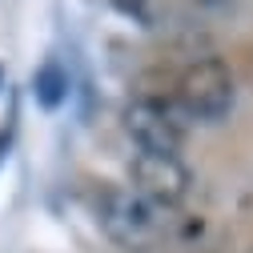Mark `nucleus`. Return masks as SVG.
Masks as SVG:
<instances>
[{"mask_svg":"<svg viewBox=\"0 0 253 253\" xmlns=\"http://www.w3.org/2000/svg\"><path fill=\"white\" fill-rule=\"evenodd\" d=\"M125 133L133 137L137 153H153V157H181L185 145V125L161 101H133L125 109Z\"/></svg>","mask_w":253,"mask_h":253,"instance_id":"obj_3","label":"nucleus"},{"mask_svg":"<svg viewBox=\"0 0 253 253\" xmlns=\"http://www.w3.org/2000/svg\"><path fill=\"white\" fill-rule=\"evenodd\" d=\"M133 185L129 189H137V193L145 197V201H153L157 209H173V205H181L185 201V193H189V169H185V161L181 157H153V153H133Z\"/></svg>","mask_w":253,"mask_h":253,"instance_id":"obj_4","label":"nucleus"},{"mask_svg":"<svg viewBox=\"0 0 253 253\" xmlns=\"http://www.w3.org/2000/svg\"><path fill=\"white\" fill-rule=\"evenodd\" d=\"M177 109L189 121L213 125L233 109V73L221 56L193 60L177 81Z\"/></svg>","mask_w":253,"mask_h":253,"instance_id":"obj_2","label":"nucleus"},{"mask_svg":"<svg viewBox=\"0 0 253 253\" xmlns=\"http://www.w3.org/2000/svg\"><path fill=\"white\" fill-rule=\"evenodd\" d=\"M97 221L109 233V241H117L121 249H133V253L157 245L165 233V213L129 185H113L97 197Z\"/></svg>","mask_w":253,"mask_h":253,"instance_id":"obj_1","label":"nucleus"}]
</instances>
